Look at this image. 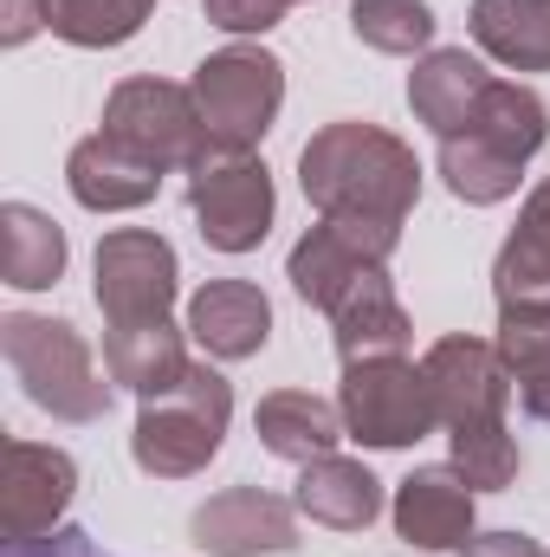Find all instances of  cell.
Segmentation results:
<instances>
[{"instance_id": "obj_28", "label": "cell", "mask_w": 550, "mask_h": 557, "mask_svg": "<svg viewBox=\"0 0 550 557\" xmlns=\"http://www.w3.org/2000/svg\"><path fill=\"white\" fill-rule=\"evenodd\" d=\"M434 7L427 0H357L350 7V33L370 46V52H389V59H414V52H434Z\"/></svg>"}, {"instance_id": "obj_9", "label": "cell", "mask_w": 550, "mask_h": 557, "mask_svg": "<svg viewBox=\"0 0 550 557\" xmlns=\"http://www.w3.org/2000/svg\"><path fill=\"white\" fill-rule=\"evenodd\" d=\"M421 370L434 383V409H440L447 434L453 428H499L505 403L518 396L499 344H486V337H440V344H427Z\"/></svg>"}, {"instance_id": "obj_24", "label": "cell", "mask_w": 550, "mask_h": 557, "mask_svg": "<svg viewBox=\"0 0 550 557\" xmlns=\"http://www.w3.org/2000/svg\"><path fill=\"white\" fill-rule=\"evenodd\" d=\"M460 131L479 137V143H492V149H505L512 162H532L550 143V104L532 85H518V78H492L486 98L473 104V117H466ZM460 131H453V137H460Z\"/></svg>"}, {"instance_id": "obj_15", "label": "cell", "mask_w": 550, "mask_h": 557, "mask_svg": "<svg viewBox=\"0 0 550 557\" xmlns=\"http://www.w3.org/2000/svg\"><path fill=\"white\" fill-rule=\"evenodd\" d=\"M330 337H337V357H343V370L350 363H383V357H409V311H402V298H396V285H389V267H376V273L363 278L337 311H330Z\"/></svg>"}, {"instance_id": "obj_19", "label": "cell", "mask_w": 550, "mask_h": 557, "mask_svg": "<svg viewBox=\"0 0 550 557\" xmlns=\"http://www.w3.org/2000/svg\"><path fill=\"white\" fill-rule=\"evenodd\" d=\"M253 428H260V447L273 460H291V467H311V460L337 454V441L350 434L343 409L324 403V396H311V389H273V396H260Z\"/></svg>"}, {"instance_id": "obj_7", "label": "cell", "mask_w": 550, "mask_h": 557, "mask_svg": "<svg viewBox=\"0 0 550 557\" xmlns=\"http://www.w3.org/2000/svg\"><path fill=\"white\" fill-rule=\"evenodd\" d=\"M337 409H343L350 441H363V447H414L421 434L440 428L434 383H427V370L409 363V357L350 363L343 370V389H337Z\"/></svg>"}, {"instance_id": "obj_4", "label": "cell", "mask_w": 550, "mask_h": 557, "mask_svg": "<svg viewBox=\"0 0 550 557\" xmlns=\"http://www.w3.org/2000/svg\"><path fill=\"white\" fill-rule=\"evenodd\" d=\"M195 104L214 149H260L285 104V65L266 46H221L195 65Z\"/></svg>"}, {"instance_id": "obj_21", "label": "cell", "mask_w": 550, "mask_h": 557, "mask_svg": "<svg viewBox=\"0 0 550 557\" xmlns=\"http://www.w3.org/2000/svg\"><path fill=\"white\" fill-rule=\"evenodd\" d=\"M492 292H499V311L550 305V175L525 195L518 227L505 234V247L492 260Z\"/></svg>"}, {"instance_id": "obj_31", "label": "cell", "mask_w": 550, "mask_h": 557, "mask_svg": "<svg viewBox=\"0 0 550 557\" xmlns=\"http://www.w3.org/2000/svg\"><path fill=\"white\" fill-rule=\"evenodd\" d=\"M7 557H104V552L91 545V532H78V525H59V532H46V539L7 545Z\"/></svg>"}, {"instance_id": "obj_25", "label": "cell", "mask_w": 550, "mask_h": 557, "mask_svg": "<svg viewBox=\"0 0 550 557\" xmlns=\"http://www.w3.org/2000/svg\"><path fill=\"white\" fill-rule=\"evenodd\" d=\"M499 357L512 370L518 409L532 421H550V305H512L499 311Z\"/></svg>"}, {"instance_id": "obj_17", "label": "cell", "mask_w": 550, "mask_h": 557, "mask_svg": "<svg viewBox=\"0 0 550 557\" xmlns=\"http://www.w3.org/2000/svg\"><path fill=\"white\" fill-rule=\"evenodd\" d=\"M376 267H389V260H376L363 240H350L343 227H330V221H317L298 247H291V260H285V278H291V292L304 298V305H317V311H337L363 278L376 273Z\"/></svg>"}, {"instance_id": "obj_1", "label": "cell", "mask_w": 550, "mask_h": 557, "mask_svg": "<svg viewBox=\"0 0 550 557\" xmlns=\"http://www.w3.org/2000/svg\"><path fill=\"white\" fill-rule=\"evenodd\" d=\"M298 182L304 201L343 227L350 240H363L376 260H389L402 247V221L421 201V162L396 131L383 124H324L317 137L298 149Z\"/></svg>"}, {"instance_id": "obj_27", "label": "cell", "mask_w": 550, "mask_h": 557, "mask_svg": "<svg viewBox=\"0 0 550 557\" xmlns=\"http://www.w3.org/2000/svg\"><path fill=\"white\" fill-rule=\"evenodd\" d=\"M149 13H155V0H46V33L78 52H104V46L137 39Z\"/></svg>"}, {"instance_id": "obj_29", "label": "cell", "mask_w": 550, "mask_h": 557, "mask_svg": "<svg viewBox=\"0 0 550 557\" xmlns=\"http://www.w3.org/2000/svg\"><path fill=\"white\" fill-rule=\"evenodd\" d=\"M447 441H453V467L466 473L473 493H505V486L518 480V467H525V454H518V441L505 434V421H499V428H453Z\"/></svg>"}, {"instance_id": "obj_33", "label": "cell", "mask_w": 550, "mask_h": 557, "mask_svg": "<svg viewBox=\"0 0 550 557\" xmlns=\"http://www.w3.org/2000/svg\"><path fill=\"white\" fill-rule=\"evenodd\" d=\"M460 557H545V552H538V539H525V532H473Z\"/></svg>"}, {"instance_id": "obj_26", "label": "cell", "mask_w": 550, "mask_h": 557, "mask_svg": "<svg viewBox=\"0 0 550 557\" xmlns=\"http://www.w3.org/2000/svg\"><path fill=\"white\" fill-rule=\"evenodd\" d=\"M518 175H525V162H512L505 149H492V143L479 137H440V182H447V195L453 201H466V208H499V201H512L518 195Z\"/></svg>"}, {"instance_id": "obj_11", "label": "cell", "mask_w": 550, "mask_h": 557, "mask_svg": "<svg viewBox=\"0 0 550 557\" xmlns=\"http://www.w3.org/2000/svg\"><path fill=\"white\" fill-rule=\"evenodd\" d=\"M195 545L208 557H260L298 552V499H278L266 486H227L195 512Z\"/></svg>"}, {"instance_id": "obj_13", "label": "cell", "mask_w": 550, "mask_h": 557, "mask_svg": "<svg viewBox=\"0 0 550 557\" xmlns=\"http://www.w3.org/2000/svg\"><path fill=\"white\" fill-rule=\"evenodd\" d=\"M188 337L214 357V363H247L266 350L273 337V298L253 278H208L188 298Z\"/></svg>"}, {"instance_id": "obj_14", "label": "cell", "mask_w": 550, "mask_h": 557, "mask_svg": "<svg viewBox=\"0 0 550 557\" xmlns=\"http://www.w3.org/2000/svg\"><path fill=\"white\" fill-rule=\"evenodd\" d=\"M65 188H72V201L91 208V214H130L142 201H155L162 169L142 162V156H130L124 143H111L98 131V137H85L65 156Z\"/></svg>"}, {"instance_id": "obj_10", "label": "cell", "mask_w": 550, "mask_h": 557, "mask_svg": "<svg viewBox=\"0 0 550 557\" xmlns=\"http://www.w3.org/2000/svg\"><path fill=\"white\" fill-rule=\"evenodd\" d=\"M72 493H78V460L65 447L7 441V473H0V532H7V545L59 532Z\"/></svg>"}, {"instance_id": "obj_2", "label": "cell", "mask_w": 550, "mask_h": 557, "mask_svg": "<svg viewBox=\"0 0 550 557\" xmlns=\"http://www.w3.org/2000/svg\"><path fill=\"white\" fill-rule=\"evenodd\" d=\"M234 421V383L208 363H188V376L168 396L137 403V428H130V460L149 480H195Z\"/></svg>"}, {"instance_id": "obj_20", "label": "cell", "mask_w": 550, "mask_h": 557, "mask_svg": "<svg viewBox=\"0 0 550 557\" xmlns=\"http://www.w3.org/2000/svg\"><path fill=\"white\" fill-rule=\"evenodd\" d=\"M298 512L311 525H324V532H363L383 512V480L363 460L324 454V460H311L298 473Z\"/></svg>"}, {"instance_id": "obj_6", "label": "cell", "mask_w": 550, "mask_h": 557, "mask_svg": "<svg viewBox=\"0 0 550 557\" xmlns=\"http://www.w3.org/2000/svg\"><path fill=\"white\" fill-rule=\"evenodd\" d=\"M104 137L124 143L142 162H155L162 175L168 169H195L214 149L195 91L188 85H168V78H124L104 98Z\"/></svg>"}, {"instance_id": "obj_32", "label": "cell", "mask_w": 550, "mask_h": 557, "mask_svg": "<svg viewBox=\"0 0 550 557\" xmlns=\"http://www.w3.org/2000/svg\"><path fill=\"white\" fill-rule=\"evenodd\" d=\"M39 26H46V0H0V39L7 46H26Z\"/></svg>"}, {"instance_id": "obj_23", "label": "cell", "mask_w": 550, "mask_h": 557, "mask_svg": "<svg viewBox=\"0 0 550 557\" xmlns=\"http://www.w3.org/2000/svg\"><path fill=\"white\" fill-rule=\"evenodd\" d=\"M65 273V227L33 208V201H7L0 208V278L13 292H46Z\"/></svg>"}, {"instance_id": "obj_34", "label": "cell", "mask_w": 550, "mask_h": 557, "mask_svg": "<svg viewBox=\"0 0 550 557\" xmlns=\"http://www.w3.org/2000/svg\"><path fill=\"white\" fill-rule=\"evenodd\" d=\"M291 7H298V0H291Z\"/></svg>"}, {"instance_id": "obj_12", "label": "cell", "mask_w": 550, "mask_h": 557, "mask_svg": "<svg viewBox=\"0 0 550 557\" xmlns=\"http://www.w3.org/2000/svg\"><path fill=\"white\" fill-rule=\"evenodd\" d=\"M396 539H409L414 552H466L473 539V486L466 473L447 467H414L396 486Z\"/></svg>"}, {"instance_id": "obj_3", "label": "cell", "mask_w": 550, "mask_h": 557, "mask_svg": "<svg viewBox=\"0 0 550 557\" xmlns=\"http://www.w3.org/2000/svg\"><path fill=\"white\" fill-rule=\"evenodd\" d=\"M0 350H7V370L20 376L33 409H46L52 421H104L111 383L98 376L91 344L78 337V324L39 318V311H13L0 324Z\"/></svg>"}, {"instance_id": "obj_16", "label": "cell", "mask_w": 550, "mask_h": 557, "mask_svg": "<svg viewBox=\"0 0 550 557\" xmlns=\"http://www.w3.org/2000/svg\"><path fill=\"white\" fill-rule=\"evenodd\" d=\"M486 85H492V72H486L466 46H434V52H421L414 72H409L414 124H427L434 137H453V131L473 117V104L486 98Z\"/></svg>"}, {"instance_id": "obj_30", "label": "cell", "mask_w": 550, "mask_h": 557, "mask_svg": "<svg viewBox=\"0 0 550 557\" xmlns=\"http://www.w3.org/2000/svg\"><path fill=\"white\" fill-rule=\"evenodd\" d=\"M285 7L291 0H208V26H221V33H273L278 20H285Z\"/></svg>"}, {"instance_id": "obj_5", "label": "cell", "mask_w": 550, "mask_h": 557, "mask_svg": "<svg viewBox=\"0 0 550 557\" xmlns=\"http://www.w3.org/2000/svg\"><path fill=\"white\" fill-rule=\"evenodd\" d=\"M273 175L253 149H208L188 169V214L214 253H253L273 234Z\"/></svg>"}, {"instance_id": "obj_18", "label": "cell", "mask_w": 550, "mask_h": 557, "mask_svg": "<svg viewBox=\"0 0 550 557\" xmlns=\"http://www.w3.org/2000/svg\"><path fill=\"white\" fill-rule=\"evenodd\" d=\"M104 370L111 383H124L137 403L168 396L188 376V350L182 331L168 318H142V324H104Z\"/></svg>"}, {"instance_id": "obj_8", "label": "cell", "mask_w": 550, "mask_h": 557, "mask_svg": "<svg viewBox=\"0 0 550 557\" xmlns=\"http://www.w3.org/2000/svg\"><path fill=\"white\" fill-rule=\"evenodd\" d=\"M98 311L104 324H142V318H168L175 292H182V260L162 234L149 227H117L98 240Z\"/></svg>"}, {"instance_id": "obj_22", "label": "cell", "mask_w": 550, "mask_h": 557, "mask_svg": "<svg viewBox=\"0 0 550 557\" xmlns=\"http://www.w3.org/2000/svg\"><path fill=\"white\" fill-rule=\"evenodd\" d=\"M466 26L505 72H550V0H473Z\"/></svg>"}]
</instances>
